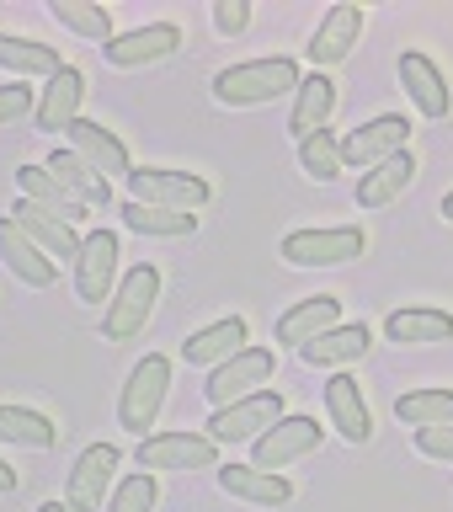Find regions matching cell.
Here are the masks:
<instances>
[{
  "label": "cell",
  "instance_id": "cell-1",
  "mask_svg": "<svg viewBox=\"0 0 453 512\" xmlns=\"http://www.w3.org/2000/svg\"><path fill=\"white\" fill-rule=\"evenodd\" d=\"M299 64L288 54H272V59H246V64H230V70L214 75V102L224 107H262V102H278V96L299 91Z\"/></svg>",
  "mask_w": 453,
  "mask_h": 512
},
{
  "label": "cell",
  "instance_id": "cell-2",
  "mask_svg": "<svg viewBox=\"0 0 453 512\" xmlns=\"http://www.w3.org/2000/svg\"><path fill=\"white\" fill-rule=\"evenodd\" d=\"M166 395H171V358L166 352H144V358L128 368V384L118 395V427L134 432V438H150Z\"/></svg>",
  "mask_w": 453,
  "mask_h": 512
},
{
  "label": "cell",
  "instance_id": "cell-3",
  "mask_svg": "<svg viewBox=\"0 0 453 512\" xmlns=\"http://www.w3.org/2000/svg\"><path fill=\"white\" fill-rule=\"evenodd\" d=\"M155 299H160V272L150 262L128 267L118 278V288H112V299H107L102 336L107 342H134V336L144 331V320L155 315Z\"/></svg>",
  "mask_w": 453,
  "mask_h": 512
},
{
  "label": "cell",
  "instance_id": "cell-4",
  "mask_svg": "<svg viewBox=\"0 0 453 512\" xmlns=\"http://www.w3.org/2000/svg\"><path fill=\"white\" fill-rule=\"evenodd\" d=\"M128 198L150 208H176V214H198L214 198V187L192 171H166V166H139L128 171Z\"/></svg>",
  "mask_w": 453,
  "mask_h": 512
},
{
  "label": "cell",
  "instance_id": "cell-5",
  "mask_svg": "<svg viewBox=\"0 0 453 512\" xmlns=\"http://www.w3.org/2000/svg\"><path fill=\"white\" fill-rule=\"evenodd\" d=\"M363 230L358 224H336V230H294L283 235L278 256L288 267H342L352 256H363Z\"/></svg>",
  "mask_w": 453,
  "mask_h": 512
},
{
  "label": "cell",
  "instance_id": "cell-6",
  "mask_svg": "<svg viewBox=\"0 0 453 512\" xmlns=\"http://www.w3.org/2000/svg\"><path fill=\"white\" fill-rule=\"evenodd\" d=\"M320 438H326V427H320L315 416H288L283 411L262 438H251V464H256V470H283V464L315 454Z\"/></svg>",
  "mask_w": 453,
  "mask_h": 512
},
{
  "label": "cell",
  "instance_id": "cell-7",
  "mask_svg": "<svg viewBox=\"0 0 453 512\" xmlns=\"http://www.w3.org/2000/svg\"><path fill=\"white\" fill-rule=\"evenodd\" d=\"M219 443L208 432H150L139 438V470H214Z\"/></svg>",
  "mask_w": 453,
  "mask_h": 512
},
{
  "label": "cell",
  "instance_id": "cell-8",
  "mask_svg": "<svg viewBox=\"0 0 453 512\" xmlns=\"http://www.w3.org/2000/svg\"><path fill=\"white\" fill-rule=\"evenodd\" d=\"M272 368H278L272 347H240L230 363H219L214 374H208L203 395L214 400V411H219V406H230V400H246V395H256V390H267Z\"/></svg>",
  "mask_w": 453,
  "mask_h": 512
},
{
  "label": "cell",
  "instance_id": "cell-9",
  "mask_svg": "<svg viewBox=\"0 0 453 512\" xmlns=\"http://www.w3.org/2000/svg\"><path fill=\"white\" fill-rule=\"evenodd\" d=\"M283 416V395L278 390H256L246 400H230V406H219L208 416V438L214 443H251L262 438V432Z\"/></svg>",
  "mask_w": 453,
  "mask_h": 512
},
{
  "label": "cell",
  "instance_id": "cell-10",
  "mask_svg": "<svg viewBox=\"0 0 453 512\" xmlns=\"http://www.w3.org/2000/svg\"><path fill=\"white\" fill-rule=\"evenodd\" d=\"M406 139H411V123L400 118V112H379V118H368L363 128H352V134L342 139V171H368V166H379V160H390L406 150Z\"/></svg>",
  "mask_w": 453,
  "mask_h": 512
},
{
  "label": "cell",
  "instance_id": "cell-11",
  "mask_svg": "<svg viewBox=\"0 0 453 512\" xmlns=\"http://www.w3.org/2000/svg\"><path fill=\"white\" fill-rule=\"evenodd\" d=\"M118 443H91L86 454L75 459L70 470V491H64V502H70V512H102L107 491H112V475H118Z\"/></svg>",
  "mask_w": 453,
  "mask_h": 512
},
{
  "label": "cell",
  "instance_id": "cell-12",
  "mask_svg": "<svg viewBox=\"0 0 453 512\" xmlns=\"http://www.w3.org/2000/svg\"><path fill=\"white\" fill-rule=\"evenodd\" d=\"M182 48V27L176 22H150L134 32H112V43H102V54L112 70H139V64H160Z\"/></svg>",
  "mask_w": 453,
  "mask_h": 512
},
{
  "label": "cell",
  "instance_id": "cell-13",
  "mask_svg": "<svg viewBox=\"0 0 453 512\" xmlns=\"http://www.w3.org/2000/svg\"><path fill=\"white\" fill-rule=\"evenodd\" d=\"M112 278H118V235H112V230L80 235L75 294L86 299V304H102V299H112Z\"/></svg>",
  "mask_w": 453,
  "mask_h": 512
},
{
  "label": "cell",
  "instance_id": "cell-14",
  "mask_svg": "<svg viewBox=\"0 0 453 512\" xmlns=\"http://www.w3.org/2000/svg\"><path fill=\"white\" fill-rule=\"evenodd\" d=\"M64 139H70V150L86 160L91 171H102L107 182L112 176H123L128 182V171H134V160H128V144L112 134V128H102V123H91V118H75L70 128H64Z\"/></svg>",
  "mask_w": 453,
  "mask_h": 512
},
{
  "label": "cell",
  "instance_id": "cell-15",
  "mask_svg": "<svg viewBox=\"0 0 453 512\" xmlns=\"http://www.w3.org/2000/svg\"><path fill=\"white\" fill-rule=\"evenodd\" d=\"M400 86H406V96L416 102V112H422V118H432V123L453 112L448 80H443V70L422 54V48H406V54H400Z\"/></svg>",
  "mask_w": 453,
  "mask_h": 512
},
{
  "label": "cell",
  "instance_id": "cell-16",
  "mask_svg": "<svg viewBox=\"0 0 453 512\" xmlns=\"http://www.w3.org/2000/svg\"><path fill=\"white\" fill-rule=\"evenodd\" d=\"M240 347H251V326L240 315H224V320H214V326H203V331L187 336V342H182V363L219 368V363H230Z\"/></svg>",
  "mask_w": 453,
  "mask_h": 512
},
{
  "label": "cell",
  "instance_id": "cell-17",
  "mask_svg": "<svg viewBox=\"0 0 453 512\" xmlns=\"http://www.w3.org/2000/svg\"><path fill=\"white\" fill-rule=\"evenodd\" d=\"M11 219H16V230H22L32 246H38L43 256H54V262H64V256H80V235H75V224H64V219H54L48 208H38V203H16L11 208Z\"/></svg>",
  "mask_w": 453,
  "mask_h": 512
},
{
  "label": "cell",
  "instance_id": "cell-18",
  "mask_svg": "<svg viewBox=\"0 0 453 512\" xmlns=\"http://www.w3.org/2000/svg\"><path fill=\"white\" fill-rule=\"evenodd\" d=\"M80 96H86V75H80L75 64H64V70L43 86L38 107H32V118H38L43 134H64V128L80 118Z\"/></svg>",
  "mask_w": 453,
  "mask_h": 512
},
{
  "label": "cell",
  "instance_id": "cell-19",
  "mask_svg": "<svg viewBox=\"0 0 453 512\" xmlns=\"http://www.w3.org/2000/svg\"><path fill=\"white\" fill-rule=\"evenodd\" d=\"M326 411H331V427L342 432L347 443L374 438V416H368V400H363V390H358L352 374H331L326 379Z\"/></svg>",
  "mask_w": 453,
  "mask_h": 512
},
{
  "label": "cell",
  "instance_id": "cell-20",
  "mask_svg": "<svg viewBox=\"0 0 453 512\" xmlns=\"http://www.w3.org/2000/svg\"><path fill=\"white\" fill-rule=\"evenodd\" d=\"M219 491L224 496H240L251 507H288L294 502V486L272 470H256V464H224L219 470Z\"/></svg>",
  "mask_w": 453,
  "mask_h": 512
},
{
  "label": "cell",
  "instance_id": "cell-21",
  "mask_svg": "<svg viewBox=\"0 0 453 512\" xmlns=\"http://www.w3.org/2000/svg\"><path fill=\"white\" fill-rule=\"evenodd\" d=\"M384 336H390L395 347L453 342V315H448V310H427V304H406V310H390V320H384Z\"/></svg>",
  "mask_w": 453,
  "mask_h": 512
},
{
  "label": "cell",
  "instance_id": "cell-22",
  "mask_svg": "<svg viewBox=\"0 0 453 512\" xmlns=\"http://www.w3.org/2000/svg\"><path fill=\"white\" fill-rule=\"evenodd\" d=\"M48 176H54V182L70 192L80 208H107L112 203V182L102 171H91L75 150H54V155H48Z\"/></svg>",
  "mask_w": 453,
  "mask_h": 512
},
{
  "label": "cell",
  "instance_id": "cell-23",
  "mask_svg": "<svg viewBox=\"0 0 453 512\" xmlns=\"http://www.w3.org/2000/svg\"><path fill=\"white\" fill-rule=\"evenodd\" d=\"M0 262H6L22 283H32V288H48V283L59 278V262L32 246V240L16 230V219H11V214L0 219Z\"/></svg>",
  "mask_w": 453,
  "mask_h": 512
},
{
  "label": "cell",
  "instance_id": "cell-24",
  "mask_svg": "<svg viewBox=\"0 0 453 512\" xmlns=\"http://www.w3.org/2000/svg\"><path fill=\"white\" fill-rule=\"evenodd\" d=\"M358 38H363V6H331L320 16L315 38H310V59L315 64H342Z\"/></svg>",
  "mask_w": 453,
  "mask_h": 512
},
{
  "label": "cell",
  "instance_id": "cell-25",
  "mask_svg": "<svg viewBox=\"0 0 453 512\" xmlns=\"http://www.w3.org/2000/svg\"><path fill=\"white\" fill-rule=\"evenodd\" d=\"M374 347V331L368 326H331V331H320L315 342H304L299 347V363H310V368H336V363H358L363 352Z\"/></svg>",
  "mask_w": 453,
  "mask_h": 512
},
{
  "label": "cell",
  "instance_id": "cell-26",
  "mask_svg": "<svg viewBox=\"0 0 453 512\" xmlns=\"http://www.w3.org/2000/svg\"><path fill=\"white\" fill-rule=\"evenodd\" d=\"M336 315H342V304H336V294L299 299L294 310H283V315H278V342L299 352L304 342H315L320 331H331V326H336Z\"/></svg>",
  "mask_w": 453,
  "mask_h": 512
},
{
  "label": "cell",
  "instance_id": "cell-27",
  "mask_svg": "<svg viewBox=\"0 0 453 512\" xmlns=\"http://www.w3.org/2000/svg\"><path fill=\"white\" fill-rule=\"evenodd\" d=\"M411 182H416V155H411V150L379 160V166H368L363 182H358V208H384V203H395Z\"/></svg>",
  "mask_w": 453,
  "mask_h": 512
},
{
  "label": "cell",
  "instance_id": "cell-28",
  "mask_svg": "<svg viewBox=\"0 0 453 512\" xmlns=\"http://www.w3.org/2000/svg\"><path fill=\"white\" fill-rule=\"evenodd\" d=\"M331 107H336V86H331V75H304L299 80V91H294V112H288V134L294 139H310L315 128H326L331 123Z\"/></svg>",
  "mask_w": 453,
  "mask_h": 512
},
{
  "label": "cell",
  "instance_id": "cell-29",
  "mask_svg": "<svg viewBox=\"0 0 453 512\" xmlns=\"http://www.w3.org/2000/svg\"><path fill=\"white\" fill-rule=\"evenodd\" d=\"M16 187H22V198H27V203L48 208V214L64 219V224H80V219H86V208H80L70 192H64L54 176H48V166H16Z\"/></svg>",
  "mask_w": 453,
  "mask_h": 512
},
{
  "label": "cell",
  "instance_id": "cell-30",
  "mask_svg": "<svg viewBox=\"0 0 453 512\" xmlns=\"http://www.w3.org/2000/svg\"><path fill=\"white\" fill-rule=\"evenodd\" d=\"M0 70L54 80V75L64 70V59H59L48 43H32V38H16V32H0Z\"/></svg>",
  "mask_w": 453,
  "mask_h": 512
},
{
  "label": "cell",
  "instance_id": "cell-31",
  "mask_svg": "<svg viewBox=\"0 0 453 512\" xmlns=\"http://www.w3.org/2000/svg\"><path fill=\"white\" fill-rule=\"evenodd\" d=\"M123 224L134 235H150V240H176V235H192L198 230V214H176V208H150V203H123Z\"/></svg>",
  "mask_w": 453,
  "mask_h": 512
},
{
  "label": "cell",
  "instance_id": "cell-32",
  "mask_svg": "<svg viewBox=\"0 0 453 512\" xmlns=\"http://www.w3.org/2000/svg\"><path fill=\"white\" fill-rule=\"evenodd\" d=\"M0 443H22V448H54L59 427L32 406H0Z\"/></svg>",
  "mask_w": 453,
  "mask_h": 512
},
{
  "label": "cell",
  "instance_id": "cell-33",
  "mask_svg": "<svg viewBox=\"0 0 453 512\" xmlns=\"http://www.w3.org/2000/svg\"><path fill=\"white\" fill-rule=\"evenodd\" d=\"M395 416L406 427H453V390H411L395 400Z\"/></svg>",
  "mask_w": 453,
  "mask_h": 512
},
{
  "label": "cell",
  "instance_id": "cell-34",
  "mask_svg": "<svg viewBox=\"0 0 453 512\" xmlns=\"http://www.w3.org/2000/svg\"><path fill=\"white\" fill-rule=\"evenodd\" d=\"M48 11H54L59 27L80 32L86 43H112V11L96 6V0H54Z\"/></svg>",
  "mask_w": 453,
  "mask_h": 512
},
{
  "label": "cell",
  "instance_id": "cell-35",
  "mask_svg": "<svg viewBox=\"0 0 453 512\" xmlns=\"http://www.w3.org/2000/svg\"><path fill=\"white\" fill-rule=\"evenodd\" d=\"M299 166H304V176H315V182H336V176H342V139H336L331 128H315L310 139H299Z\"/></svg>",
  "mask_w": 453,
  "mask_h": 512
},
{
  "label": "cell",
  "instance_id": "cell-36",
  "mask_svg": "<svg viewBox=\"0 0 453 512\" xmlns=\"http://www.w3.org/2000/svg\"><path fill=\"white\" fill-rule=\"evenodd\" d=\"M155 496H160L155 475H150V470H139V475L118 480V491H112L107 512H155Z\"/></svg>",
  "mask_w": 453,
  "mask_h": 512
},
{
  "label": "cell",
  "instance_id": "cell-37",
  "mask_svg": "<svg viewBox=\"0 0 453 512\" xmlns=\"http://www.w3.org/2000/svg\"><path fill=\"white\" fill-rule=\"evenodd\" d=\"M214 27L224 32V38L246 32L251 27V6H246V0H214Z\"/></svg>",
  "mask_w": 453,
  "mask_h": 512
},
{
  "label": "cell",
  "instance_id": "cell-38",
  "mask_svg": "<svg viewBox=\"0 0 453 512\" xmlns=\"http://www.w3.org/2000/svg\"><path fill=\"white\" fill-rule=\"evenodd\" d=\"M416 454L453 464V427H416Z\"/></svg>",
  "mask_w": 453,
  "mask_h": 512
},
{
  "label": "cell",
  "instance_id": "cell-39",
  "mask_svg": "<svg viewBox=\"0 0 453 512\" xmlns=\"http://www.w3.org/2000/svg\"><path fill=\"white\" fill-rule=\"evenodd\" d=\"M32 107H38V102H32V86H0V128L16 123Z\"/></svg>",
  "mask_w": 453,
  "mask_h": 512
},
{
  "label": "cell",
  "instance_id": "cell-40",
  "mask_svg": "<svg viewBox=\"0 0 453 512\" xmlns=\"http://www.w3.org/2000/svg\"><path fill=\"white\" fill-rule=\"evenodd\" d=\"M16 486H22V475H16V470H11V464H6V459H0V496H11Z\"/></svg>",
  "mask_w": 453,
  "mask_h": 512
},
{
  "label": "cell",
  "instance_id": "cell-41",
  "mask_svg": "<svg viewBox=\"0 0 453 512\" xmlns=\"http://www.w3.org/2000/svg\"><path fill=\"white\" fill-rule=\"evenodd\" d=\"M438 214H443V219H448V224H453V192H448V198H443V203H438Z\"/></svg>",
  "mask_w": 453,
  "mask_h": 512
},
{
  "label": "cell",
  "instance_id": "cell-42",
  "mask_svg": "<svg viewBox=\"0 0 453 512\" xmlns=\"http://www.w3.org/2000/svg\"><path fill=\"white\" fill-rule=\"evenodd\" d=\"M38 512H70V502H43Z\"/></svg>",
  "mask_w": 453,
  "mask_h": 512
}]
</instances>
